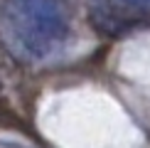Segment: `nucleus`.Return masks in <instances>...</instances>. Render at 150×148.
I'll return each mask as SVG.
<instances>
[{
  "label": "nucleus",
  "mask_w": 150,
  "mask_h": 148,
  "mask_svg": "<svg viewBox=\"0 0 150 148\" xmlns=\"http://www.w3.org/2000/svg\"><path fill=\"white\" fill-rule=\"evenodd\" d=\"M71 32L69 0H0V40L25 64H45Z\"/></svg>",
  "instance_id": "obj_1"
},
{
  "label": "nucleus",
  "mask_w": 150,
  "mask_h": 148,
  "mask_svg": "<svg viewBox=\"0 0 150 148\" xmlns=\"http://www.w3.org/2000/svg\"><path fill=\"white\" fill-rule=\"evenodd\" d=\"M118 3H121L133 17H138V20L150 15V0H118Z\"/></svg>",
  "instance_id": "obj_2"
}]
</instances>
